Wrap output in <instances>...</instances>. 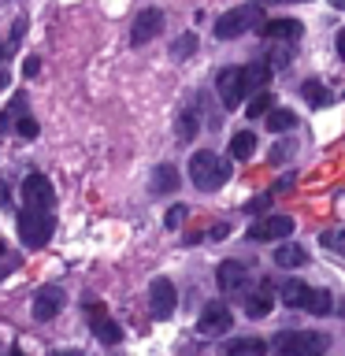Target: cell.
<instances>
[{"label": "cell", "mask_w": 345, "mask_h": 356, "mask_svg": "<svg viewBox=\"0 0 345 356\" xmlns=\"http://www.w3.org/2000/svg\"><path fill=\"white\" fill-rule=\"evenodd\" d=\"M189 178H193V186L200 189V193H216V189L227 186L230 178V163L223 160L219 152H193V160H189Z\"/></svg>", "instance_id": "obj_1"}, {"label": "cell", "mask_w": 345, "mask_h": 356, "mask_svg": "<svg viewBox=\"0 0 345 356\" xmlns=\"http://www.w3.org/2000/svg\"><path fill=\"white\" fill-rule=\"evenodd\" d=\"M260 22H264V4L249 0V4L230 8V11H223V15L216 19V38L219 41H234V38H241V33L256 30Z\"/></svg>", "instance_id": "obj_2"}, {"label": "cell", "mask_w": 345, "mask_h": 356, "mask_svg": "<svg viewBox=\"0 0 345 356\" xmlns=\"http://www.w3.org/2000/svg\"><path fill=\"white\" fill-rule=\"evenodd\" d=\"M327 334L319 330H282L275 334L278 356H327Z\"/></svg>", "instance_id": "obj_3"}, {"label": "cell", "mask_w": 345, "mask_h": 356, "mask_svg": "<svg viewBox=\"0 0 345 356\" xmlns=\"http://www.w3.org/2000/svg\"><path fill=\"white\" fill-rule=\"evenodd\" d=\"M52 230H56L52 211H38V208L19 211V238H22L26 249H41V245H49Z\"/></svg>", "instance_id": "obj_4"}, {"label": "cell", "mask_w": 345, "mask_h": 356, "mask_svg": "<svg viewBox=\"0 0 345 356\" xmlns=\"http://www.w3.org/2000/svg\"><path fill=\"white\" fill-rule=\"evenodd\" d=\"M216 89H219V104L223 108H238V104H245V100L252 97L241 67H223L219 78H216Z\"/></svg>", "instance_id": "obj_5"}, {"label": "cell", "mask_w": 345, "mask_h": 356, "mask_svg": "<svg viewBox=\"0 0 345 356\" xmlns=\"http://www.w3.org/2000/svg\"><path fill=\"white\" fill-rule=\"evenodd\" d=\"M230 327H234V316H230V308L223 305V300H211V305L200 312V319H197L200 338H223Z\"/></svg>", "instance_id": "obj_6"}, {"label": "cell", "mask_w": 345, "mask_h": 356, "mask_svg": "<svg viewBox=\"0 0 345 356\" xmlns=\"http://www.w3.org/2000/svg\"><path fill=\"white\" fill-rule=\"evenodd\" d=\"M22 200L26 208H38V211H49L56 204V189L45 175H26L22 178Z\"/></svg>", "instance_id": "obj_7"}, {"label": "cell", "mask_w": 345, "mask_h": 356, "mask_svg": "<svg viewBox=\"0 0 345 356\" xmlns=\"http://www.w3.org/2000/svg\"><path fill=\"white\" fill-rule=\"evenodd\" d=\"M86 319H89V330H93L104 345H115L122 338L119 327H115V319L108 316V308L100 305V300H86Z\"/></svg>", "instance_id": "obj_8"}, {"label": "cell", "mask_w": 345, "mask_h": 356, "mask_svg": "<svg viewBox=\"0 0 345 356\" xmlns=\"http://www.w3.org/2000/svg\"><path fill=\"white\" fill-rule=\"evenodd\" d=\"M163 30V11L160 8H141L138 19L130 26V44H149L152 38H160Z\"/></svg>", "instance_id": "obj_9"}, {"label": "cell", "mask_w": 345, "mask_h": 356, "mask_svg": "<svg viewBox=\"0 0 345 356\" xmlns=\"http://www.w3.org/2000/svg\"><path fill=\"white\" fill-rule=\"evenodd\" d=\"M175 305H178V297H175L171 278H152V286H149V312L152 316L156 319H171Z\"/></svg>", "instance_id": "obj_10"}, {"label": "cell", "mask_w": 345, "mask_h": 356, "mask_svg": "<svg viewBox=\"0 0 345 356\" xmlns=\"http://www.w3.org/2000/svg\"><path fill=\"white\" fill-rule=\"evenodd\" d=\"M294 234V219L289 216H267L249 227V241H275V238H289Z\"/></svg>", "instance_id": "obj_11"}, {"label": "cell", "mask_w": 345, "mask_h": 356, "mask_svg": "<svg viewBox=\"0 0 345 356\" xmlns=\"http://www.w3.org/2000/svg\"><path fill=\"white\" fill-rule=\"evenodd\" d=\"M63 289L60 286H41L38 289V297H33V319L38 323H49L60 316V308H63Z\"/></svg>", "instance_id": "obj_12"}, {"label": "cell", "mask_w": 345, "mask_h": 356, "mask_svg": "<svg viewBox=\"0 0 345 356\" xmlns=\"http://www.w3.org/2000/svg\"><path fill=\"white\" fill-rule=\"evenodd\" d=\"M216 282L223 293H238V289L249 282V271H245V264L241 260H223L216 267Z\"/></svg>", "instance_id": "obj_13"}, {"label": "cell", "mask_w": 345, "mask_h": 356, "mask_svg": "<svg viewBox=\"0 0 345 356\" xmlns=\"http://www.w3.org/2000/svg\"><path fill=\"white\" fill-rule=\"evenodd\" d=\"M256 33L267 41H278V38H286V41H297L300 33H305V26H300L297 19H264L260 26H256Z\"/></svg>", "instance_id": "obj_14"}, {"label": "cell", "mask_w": 345, "mask_h": 356, "mask_svg": "<svg viewBox=\"0 0 345 356\" xmlns=\"http://www.w3.org/2000/svg\"><path fill=\"white\" fill-rule=\"evenodd\" d=\"M271 308H275V297H271V286H267V282L245 297V316H249V319H264Z\"/></svg>", "instance_id": "obj_15"}, {"label": "cell", "mask_w": 345, "mask_h": 356, "mask_svg": "<svg viewBox=\"0 0 345 356\" xmlns=\"http://www.w3.org/2000/svg\"><path fill=\"white\" fill-rule=\"evenodd\" d=\"M308 297H312V289L300 282V278H286L282 289H278V300H282L286 308H308Z\"/></svg>", "instance_id": "obj_16"}, {"label": "cell", "mask_w": 345, "mask_h": 356, "mask_svg": "<svg viewBox=\"0 0 345 356\" xmlns=\"http://www.w3.org/2000/svg\"><path fill=\"white\" fill-rule=\"evenodd\" d=\"M149 189L156 197H167V193H175L178 189V167L175 163H160L152 171V182H149Z\"/></svg>", "instance_id": "obj_17"}, {"label": "cell", "mask_w": 345, "mask_h": 356, "mask_svg": "<svg viewBox=\"0 0 345 356\" xmlns=\"http://www.w3.org/2000/svg\"><path fill=\"white\" fill-rule=\"evenodd\" d=\"M241 71H245V82H249L252 93H260V89H267V82H271L275 67L267 63V60H252V63H245Z\"/></svg>", "instance_id": "obj_18"}, {"label": "cell", "mask_w": 345, "mask_h": 356, "mask_svg": "<svg viewBox=\"0 0 345 356\" xmlns=\"http://www.w3.org/2000/svg\"><path fill=\"white\" fill-rule=\"evenodd\" d=\"M305 264H308V252L297 241H286L275 249V267H305Z\"/></svg>", "instance_id": "obj_19"}, {"label": "cell", "mask_w": 345, "mask_h": 356, "mask_svg": "<svg viewBox=\"0 0 345 356\" xmlns=\"http://www.w3.org/2000/svg\"><path fill=\"white\" fill-rule=\"evenodd\" d=\"M252 152H256V134L252 130H238L230 138V156L238 163H245V160H252Z\"/></svg>", "instance_id": "obj_20"}, {"label": "cell", "mask_w": 345, "mask_h": 356, "mask_svg": "<svg viewBox=\"0 0 345 356\" xmlns=\"http://www.w3.org/2000/svg\"><path fill=\"white\" fill-rule=\"evenodd\" d=\"M227 356H267L264 338H234L227 341Z\"/></svg>", "instance_id": "obj_21"}, {"label": "cell", "mask_w": 345, "mask_h": 356, "mask_svg": "<svg viewBox=\"0 0 345 356\" xmlns=\"http://www.w3.org/2000/svg\"><path fill=\"white\" fill-rule=\"evenodd\" d=\"M197 130H200L197 111H193V108H182V111H178V119H175V134H178V141H193V138H197Z\"/></svg>", "instance_id": "obj_22"}, {"label": "cell", "mask_w": 345, "mask_h": 356, "mask_svg": "<svg viewBox=\"0 0 345 356\" xmlns=\"http://www.w3.org/2000/svg\"><path fill=\"white\" fill-rule=\"evenodd\" d=\"M264 122H267V130H271V134H289V130L297 127V115L289 108H271Z\"/></svg>", "instance_id": "obj_23"}, {"label": "cell", "mask_w": 345, "mask_h": 356, "mask_svg": "<svg viewBox=\"0 0 345 356\" xmlns=\"http://www.w3.org/2000/svg\"><path fill=\"white\" fill-rule=\"evenodd\" d=\"M271 104H275L271 89H260V93H252V97H249V119H264L267 111H271Z\"/></svg>", "instance_id": "obj_24"}, {"label": "cell", "mask_w": 345, "mask_h": 356, "mask_svg": "<svg viewBox=\"0 0 345 356\" xmlns=\"http://www.w3.org/2000/svg\"><path fill=\"white\" fill-rule=\"evenodd\" d=\"M308 312L312 316H327V312H334V293H327V289H312Z\"/></svg>", "instance_id": "obj_25"}, {"label": "cell", "mask_w": 345, "mask_h": 356, "mask_svg": "<svg viewBox=\"0 0 345 356\" xmlns=\"http://www.w3.org/2000/svg\"><path fill=\"white\" fill-rule=\"evenodd\" d=\"M300 93H305V100H308L312 108H323V104H330V93L323 89V82H316V78H308Z\"/></svg>", "instance_id": "obj_26"}, {"label": "cell", "mask_w": 345, "mask_h": 356, "mask_svg": "<svg viewBox=\"0 0 345 356\" xmlns=\"http://www.w3.org/2000/svg\"><path fill=\"white\" fill-rule=\"evenodd\" d=\"M193 52H197V33H182V38L171 44V56H175V60H189Z\"/></svg>", "instance_id": "obj_27"}, {"label": "cell", "mask_w": 345, "mask_h": 356, "mask_svg": "<svg viewBox=\"0 0 345 356\" xmlns=\"http://www.w3.org/2000/svg\"><path fill=\"white\" fill-rule=\"evenodd\" d=\"M319 241H323V249H334V252L345 256V230H323Z\"/></svg>", "instance_id": "obj_28"}, {"label": "cell", "mask_w": 345, "mask_h": 356, "mask_svg": "<svg viewBox=\"0 0 345 356\" xmlns=\"http://www.w3.org/2000/svg\"><path fill=\"white\" fill-rule=\"evenodd\" d=\"M19 111H22V93L11 100V108L4 111V115H0V134H8L11 127H15V115H19Z\"/></svg>", "instance_id": "obj_29"}, {"label": "cell", "mask_w": 345, "mask_h": 356, "mask_svg": "<svg viewBox=\"0 0 345 356\" xmlns=\"http://www.w3.org/2000/svg\"><path fill=\"white\" fill-rule=\"evenodd\" d=\"M182 219H186V204H171V208H167V216H163V227L175 230Z\"/></svg>", "instance_id": "obj_30"}, {"label": "cell", "mask_w": 345, "mask_h": 356, "mask_svg": "<svg viewBox=\"0 0 345 356\" xmlns=\"http://www.w3.org/2000/svg\"><path fill=\"white\" fill-rule=\"evenodd\" d=\"M289 156H294V145H289V141H278L275 149H271V156H267V160H271V163H286Z\"/></svg>", "instance_id": "obj_31"}, {"label": "cell", "mask_w": 345, "mask_h": 356, "mask_svg": "<svg viewBox=\"0 0 345 356\" xmlns=\"http://www.w3.org/2000/svg\"><path fill=\"white\" fill-rule=\"evenodd\" d=\"M15 130L22 134V138H38V122H33V115H22L15 122Z\"/></svg>", "instance_id": "obj_32"}, {"label": "cell", "mask_w": 345, "mask_h": 356, "mask_svg": "<svg viewBox=\"0 0 345 356\" xmlns=\"http://www.w3.org/2000/svg\"><path fill=\"white\" fill-rule=\"evenodd\" d=\"M227 234H230V227H227V222H219V227H211V230H208V241H223Z\"/></svg>", "instance_id": "obj_33"}, {"label": "cell", "mask_w": 345, "mask_h": 356, "mask_svg": "<svg viewBox=\"0 0 345 356\" xmlns=\"http://www.w3.org/2000/svg\"><path fill=\"white\" fill-rule=\"evenodd\" d=\"M267 204H271V193H267V197H256V200H249V208H245V211H264Z\"/></svg>", "instance_id": "obj_34"}, {"label": "cell", "mask_w": 345, "mask_h": 356, "mask_svg": "<svg viewBox=\"0 0 345 356\" xmlns=\"http://www.w3.org/2000/svg\"><path fill=\"white\" fill-rule=\"evenodd\" d=\"M38 71H41V63H38V60H33V56H30V60L22 63V74H26V78H33V74H38Z\"/></svg>", "instance_id": "obj_35"}, {"label": "cell", "mask_w": 345, "mask_h": 356, "mask_svg": "<svg viewBox=\"0 0 345 356\" xmlns=\"http://www.w3.org/2000/svg\"><path fill=\"white\" fill-rule=\"evenodd\" d=\"M8 200H11V189H8L4 182H0V204H8Z\"/></svg>", "instance_id": "obj_36"}, {"label": "cell", "mask_w": 345, "mask_h": 356, "mask_svg": "<svg viewBox=\"0 0 345 356\" xmlns=\"http://www.w3.org/2000/svg\"><path fill=\"white\" fill-rule=\"evenodd\" d=\"M334 44H338V52H342V60H345V30L338 33V41H334Z\"/></svg>", "instance_id": "obj_37"}, {"label": "cell", "mask_w": 345, "mask_h": 356, "mask_svg": "<svg viewBox=\"0 0 345 356\" xmlns=\"http://www.w3.org/2000/svg\"><path fill=\"white\" fill-rule=\"evenodd\" d=\"M267 4H308V0H267Z\"/></svg>", "instance_id": "obj_38"}, {"label": "cell", "mask_w": 345, "mask_h": 356, "mask_svg": "<svg viewBox=\"0 0 345 356\" xmlns=\"http://www.w3.org/2000/svg\"><path fill=\"white\" fill-rule=\"evenodd\" d=\"M8 82H11V78H8V71H4V67H0V89H8Z\"/></svg>", "instance_id": "obj_39"}, {"label": "cell", "mask_w": 345, "mask_h": 356, "mask_svg": "<svg viewBox=\"0 0 345 356\" xmlns=\"http://www.w3.org/2000/svg\"><path fill=\"white\" fill-rule=\"evenodd\" d=\"M4 56H8V44L0 41V67H4Z\"/></svg>", "instance_id": "obj_40"}, {"label": "cell", "mask_w": 345, "mask_h": 356, "mask_svg": "<svg viewBox=\"0 0 345 356\" xmlns=\"http://www.w3.org/2000/svg\"><path fill=\"white\" fill-rule=\"evenodd\" d=\"M330 4H334V8H338V11H345V0H330Z\"/></svg>", "instance_id": "obj_41"}, {"label": "cell", "mask_w": 345, "mask_h": 356, "mask_svg": "<svg viewBox=\"0 0 345 356\" xmlns=\"http://www.w3.org/2000/svg\"><path fill=\"white\" fill-rule=\"evenodd\" d=\"M11 356H26V353H22V349H11Z\"/></svg>", "instance_id": "obj_42"}, {"label": "cell", "mask_w": 345, "mask_h": 356, "mask_svg": "<svg viewBox=\"0 0 345 356\" xmlns=\"http://www.w3.org/2000/svg\"><path fill=\"white\" fill-rule=\"evenodd\" d=\"M52 356H74V353H52Z\"/></svg>", "instance_id": "obj_43"}, {"label": "cell", "mask_w": 345, "mask_h": 356, "mask_svg": "<svg viewBox=\"0 0 345 356\" xmlns=\"http://www.w3.org/2000/svg\"><path fill=\"white\" fill-rule=\"evenodd\" d=\"M0 256H4V241H0Z\"/></svg>", "instance_id": "obj_44"}]
</instances>
